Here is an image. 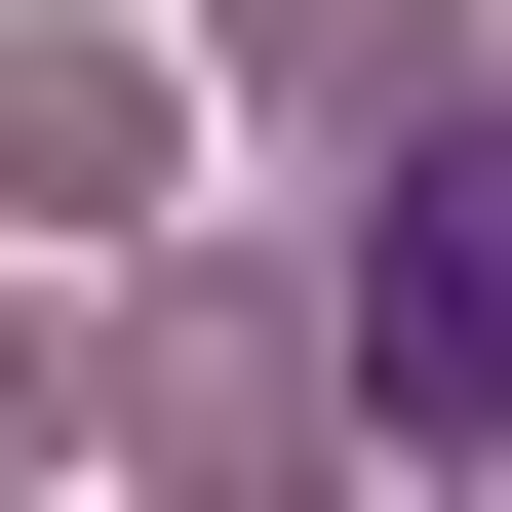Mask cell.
I'll return each mask as SVG.
<instances>
[{
  "label": "cell",
  "mask_w": 512,
  "mask_h": 512,
  "mask_svg": "<svg viewBox=\"0 0 512 512\" xmlns=\"http://www.w3.org/2000/svg\"><path fill=\"white\" fill-rule=\"evenodd\" d=\"M355 394H394V473H512V119L394 158V237H355Z\"/></svg>",
  "instance_id": "6da1fadb"
},
{
  "label": "cell",
  "mask_w": 512,
  "mask_h": 512,
  "mask_svg": "<svg viewBox=\"0 0 512 512\" xmlns=\"http://www.w3.org/2000/svg\"><path fill=\"white\" fill-rule=\"evenodd\" d=\"M0 197L119 237V197H158V40H0Z\"/></svg>",
  "instance_id": "7a4b0ae2"
},
{
  "label": "cell",
  "mask_w": 512,
  "mask_h": 512,
  "mask_svg": "<svg viewBox=\"0 0 512 512\" xmlns=\"http://www.w3.org/2000/svg\"><path fill=\"white\" fill-rule=\"evenodd\" d=\"M276 79H316V119H394V79H434V0H237Z\"/></svg>",
  "instance_id": "3957f363"
}]
</instances>
